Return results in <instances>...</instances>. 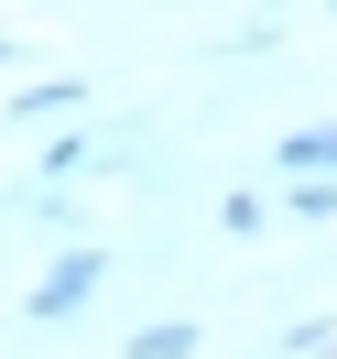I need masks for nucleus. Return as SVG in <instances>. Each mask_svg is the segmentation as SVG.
Here are the masks:
<instances>
[{
	"label": "nucleus",
	"instance_id": "nucleus-1",
	"mask_svg": "<svg viewBox=\"0 0 337 359\" xmlns=\"http://www.w3.org/2000/svg\"><path fill=\"white\" fill-rule=\"evenodd\" d=\"M88 294H98V250H76V262H55V272H44V294H33V316L55 327V316H76Z\"/></svg>",
	"mask_w": 337,
	"mask_h": 359
},
{
	"label": "nucleus",
	"instance_id": "nucleus-2",
	"mask_svg": "<svg viewBox=\"0 0 337 359\" xmlns=\"http://www.w3.org/2000/svg\"><path fill=\"white\" fill-rule=\"evenodd\" d=\"M283 163H294V175H326V163H337V131H305V142H283Z\"/></svg>",
	"mask_w": 337,
	"mask_h": 359
},
{
	"label": "nucleus",
	"instance_id": "nucleus-3",
	"mask_svg": "<svg viewBox=\"0 0 337 359\" xmlns=\"http://www.w3.org/2000/svg\"><path fill=\"white\" fill-rule=\"evenodd\" d=\"M185 348H196V327H142L131 337V359H185Z\"/></svg>",
	"mask_w": 337,
	"mask_h": 359
}]
</instances>
